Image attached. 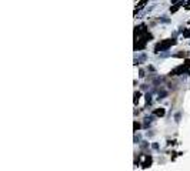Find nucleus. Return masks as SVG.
I'll return each mask as SVG.
<instances>
[{"mask_svg": "<svg viewBox=\"0 0 190 171\" xmlns=\"http://www.w3.org/2000/svg\"><path fill=\"white\" fill-rule=\"evenodd\" d=\"M190 36V32L189 30H186V32H184V37H189Z\"/></svg>", "mask_w": 190, "mask_h": 171, "instance_id": "obj_6", "label": "nucleus"}, {"mask_svg": "<svg viewBox=\"0 0 190 171\" xmlns=\"http://www.w3.org/2000/svg\"><path fill=\"white\" fill-rule=\"evenodd\" d=\"M176 41L174 40H170V39H167V40H163L162 43H159L156 47H154V51L156 53H160V51H166L167 49H170L172 46H173Z\"/></svg>", "mask_w": 190, "mask_h": 171, "instance_id": "obj_1", "label": "nucleus"}, {"mask_svg": "<svg viewBox=\"0 0 190 171\" xmlns=\"http://www.w3.org/2000/svg\"><path fill=\"white\" fill-rule=\"evenodd\" d=\"M139 97H140V93H139V91H137V93H134V101H137Z\"/></svg>", "mask_w": 190, "mask_h": 171, "instance_id": "obj_5", "label": "nucleus"}, {"mask_svg": "<svg viewBox=\"0 0 190 171\" xmlns=\"http://www.w3.org/2000/svg\"><path fill=\"white\" fill-rule=\"evenodd\" d=\"M165 108H157L156 111H154V115H159V117H163L165 115Z\"/></svg>", "mask_w": 190, "mask_h": 171, "instance_id": "obj_2", "label": "nucleus"}, {"mask_svg": "<svg viewBox=\"0 0 190 171\" xmlns=\"http://www.w3.org/2000/svg\"><path fill=\"white\" fill-rule=\"evenodd\" d=\"M166 94H167L166 91H159V98H165Z\"/></svg>", "mask_w": 190, "mask_h": 171, "instance_id": "obj_4", "label": "nucleus"}, {"mask_svg": "<svg viewBox=\"0 0 190 171\" xmlns=\"http://www.w3.org/2000/svg\"><path fill=\"white\" fill-rule=\"evenodd\" d=\"M143 60H146V54H141V56L137 57L134 61H136V64H139V63H140V61H143Z\"/></svg>", "mask_w": 190, "mask_h": 171, "instance_id": "obj_3", "label": "nucleus"}, {"mask_svg": "<svg viewBox=\"0 0 190 171\" xmlns=\"http://www.w3.org/2000/svg\"><path fill=\"white\" fill-rule=\"evenodd\" d=\"M162 22H165V23H167V22H169V19H166V16H163V19H162Z\"/></svg>", "mask_w": 190, "mask_h": 171, "instance_id": "obj_7", "label": "nucleus"}]
</instances>
